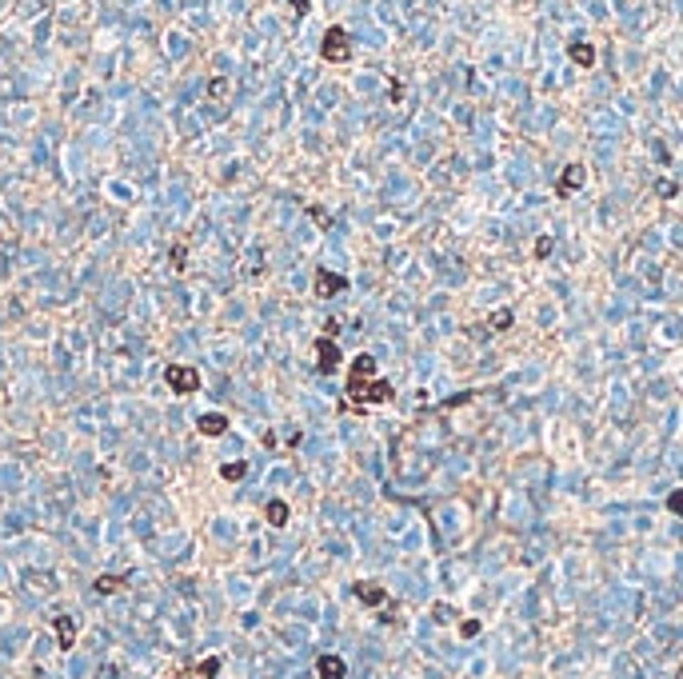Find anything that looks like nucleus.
Masks as SVG:
<instances>
[{
	"mask_svg": "<svg viewBox=\"0 0 683 679\" xmlns=\"http://www.w3.org/2000/svg\"><path fill=\"white\" fill-rule=\"evenodd\" d=\"M372 376H376V360L372 356H356L352 360V372H348V400L356 407H360V395H364V388L372 383Z\"/></svg>",
	"mask_w": 683,
	"mask_h": 679,
	"instance_id": "obj_1",
	"label": "nucleus"
},
{
	"mask_svg": "<svg viewBox=\"0 0 683 679\" xmlns=\"http://www.w3.org/2000/svg\"><path fill=\"white\" fill-rule=\"evenodd\" d=\"M320 56L328 64H344L352 56V40H348V32L340 25H332L328 32H324V44H320Z\"/></svg>",
	"mask_w": 683,
	"mask_h": 679,
	"instance_id": "obj_2",
	"label": "nucleus"
},
{
	"mask_svg": "<svg viewBox=\"0 0 683 679\" xmlns=\"http://www.w3.org/2000/svg\"><path fill=\"white\" fill-rule=\"evenodd\" d=\"M164 380H168V388L180 395H192L200 392V372L196 368H184V364H172V368L164 372Z\"/></svg>",
	"mask_w": 683,
	"mask_h": 679,
	"instance_id": "obj_3",
	"label": "nucleus"
},
{
	"mask_svg": "<svg viewBox=\"0 0 683 679\" xmlns=\"http://www.w3.org/2000/svg\"><path fill=\"white\" fill-rule=\"evenodd\" d=\"M340 292H348V280L344 276H336V272H328V268H320L316 272V296H340Z\"/></svg>",
	"mask_w": 683,
	"mask_h": 679,
	"instance_id": "obj_4",
	"label": "nucleus"
},
{
	"mask_svg": "<svg viewBox=\"0 0 683 679\" xmlns=\"http://www.w3.org/2000/svg\"><path fill=\"white\" fill-rule=\"evenodd\" d=\"M316 368L320 372L340 368V348L332 344V336H320V340H316Z\"/></svg>",
	"mask_w": 683,
	"mask_h": 679,
	"instance_id": "obj_5",
	"label": "nucleus"
},
{
	"mask_svg": "<svg viewBox=\"0 0 683 679\" xmlns=\"http://www.w3.org/2000/svg\"><path fill=\"white\" fill-rule=\"evenodd\" d=\"M584 180H587V168H584V164H568V168H563V176H559V184H556V196H572L575 188H584Z\"/></svg>",
	"mask_w": 683,
	"mask_h": 679,
	"instance_id": "obj_6",
	"label": "nucleus"
},
{
	"mask_svg": "<svg viewBox=\"0 0 683 679\" xmlns=\"http://www.w3.org/2000/svg\"><path fill=\"white\" fill-rule=\"evenodd\" d=\"M316 675L320 679H344L348 675V664H344L340 655H320V659H316Z\"/></svg>",
	"mask_w": 683,
	"mask_h": 679,
	"instance_id": "obj_7",
	"label": "nucleus"
},
{
	"mask_svg": "<svg viewBox=\"0 0 683 679\" xmlns=\"http://www.w3.org/2000/svg\"><path fill=\"white\" fill-rule=\"evenodd\" d=\"M352 592H356V599L368 604V607H388V592L380 588V583H356Z\"/></svg>",
	"mask_w": 683,
	"mask_h": 679,
	"instance_id": "obj_8",
	"label": "nucleus"
},
{
	"mask_svg": "<svg viewBox=\"0 0 683 679\" xmlns=\"http://www.w3.org/2000/svg\"><path fill=\"white\" fill-rule=\"evenodd\" d=\"M220 675V655H208V659H200L192 671H180V675H172V679H216Z\"/></svg>",
	"mask_w": 683,
	"mask_h": 679,
	"instance_id": "obj_9",
	"label": "nucleus"
},
{
	"mask_svg": "<svg viewBox=\"0 0 683 679\" xmlns=\"http://www.w3.org/2000/svg\"><path fill=\"white\" fill-rule=\"evenodd\" d=\"M52 631H56V643H60V652H68L76 643V619L72 616H56L52 619Z\"/></svg>",
	"mask_w": 683,
	"mask_h": 679,
	"instance_id": "obj_10",
	"label": "nucleus"
},
{
	"mask_svg": "<svg viewBox=\"0 0 683 679\" xmlns=\"http://www.w3.org/2000/svg\"><path fill=\"white\" fill-rule=\"evenodd\" d=\"M392 395H396V388H392V383H388V380H376V383H368V388H364L360 407H364V404H388Z\"/></svg>",
	"mask_w": 683,
	"mask_h": 679,
	"instance_id": "obj_11",
	"label": "nucleus"
},
{
	"mask_svg": "<svg viewBox=\"0 0 683 679\" xmlns=\"http://www.w3.org/2000/svg\"><path fill=\"white\" fill-rule=\"evenodd\" d=\"M196 428H200V436H224L228 432V416H220V412H204L196 420Z\"/></svg>",
	"mask_w": 683,
	"mask_h": 679,
	"instance_id": "obj_12",
	"label": "nucleus"
},
{
	"mask_svg": "<svg viewBox=\"0 0 683 679\" xmlns=\"http://www.w3.org/2000/svg\"><path fill=\"white\" fill-rule=\"evenodd\" d=\"M568 56H572L580 68H592L596 64V49L587 44V40H572V49H568Z\"/></svg>",
	"mask_w": 683,
	"mask_h": 679,
	"instance_id": "obj_13",
	"label": "nucleus"
},
{
	"mask_svg": "<svg viewBox=\"0 0 683 679\" xmlns=\"http://www.w3.org/2000/svg\"><path fill=\"white\" fill-rule=\"evenodd\" d=\"M264 516H268V523H272V528H284L292 512H288V504H284V500H268V507H264Z\"/></svg>",
	"mask_w": 683,
	"mask_h": 679,
	"instance_id": "obj_14",
	"label": "nucleus"
},
{
	"mask_svg": "<svg viewBox=\"0 0 683 679\" xmlns=\"http://www.w3.org/2000/svg\"><path fill=\"white\" fill-rule=\"evenodd\" d=\"M100 595H116V592H125V576H96V583H92Z\"/></svg>",
	"mask_w": 683,
	"mask_h": 679,
	"instance_id": "obj_15",
	"label": "nucleus"
},
{
	"mask_svg": "<svg viewBox=\"0 0 683 679\" xmlns=\"http://www.w3.org/2000/svg\"><path fill=\"white\" fill-rule=\"evenodd\" d=\"M244 471H248V464H244V459H236V464H224V468H220V476H224V480H232V483H236V480H244Z\"/></svg>",
	"mask_w": 683,
	"mask_h": 679,
	"instance_id": "obj_16",
	"label": "nucleus"
},
{
	"mask_svg": "<svg viewBox=\"0 0 683 679\" xmlns=\"http://www.w3.org/2000/svg\"><path fill=\"white\" fill-rule=\"evenodd\" d=\"M508 328H511V312L504 308V312H496V316H492V332H508Z\"/></svg>",
	"mask_w": 683,
	"mask_h": 679,
	"instance_id": "obj_17",
	"label": "nucleus"
},
{
	"mask_svg": "<svg viewBox=\"0 0 683 679\" xmlns=\"http://www.w3.org/2000/svg\"><path fill=\"white\" fill-rule=\"evenodd\" d=\"M668 512H671V516H683V488L668 495Z\"/></svg>",
	"mask_w": 683,
	"mask_h": 679,
	"instance_id": "obj_18",
	"label": "nucleus"
},
{
	"mask_svg": "<svg viewBox=\"0 0 683 679\" xmlns=\"http://www.w3.org/2000/svg\"><path fill=\"white\" fill-rule=\"evenodd\" d=\"M184 260H188V248H184V244H172V268H176V272L184 268Z\"/></svg>",
	"mask_w": 683,
	"mask_h": 679,
	"instance_id": "obj_19",
	"label": "nucleus"
},
{
	"mask_svg": "<svg viewBox=\"0 0 683 679\" xmlns=\"http://www.w3.org/2000/svg\"><path fill=\"white\" fill-rule=\"evenodd\" d=\"M544 256H551V236H540L535 240V260H544Z\"/></svg>",
	"mask_w": 683,
	"mask_h": 679,
	"instance_id": "obj_20",
	"label": "nucleus"
},
{
	"mask_svg": "<svg viewBox=\"0 0 683 679\" xmlns=\"http://www.w3.org/2000/svg\"><path fill=\"white\" fill-rule=\"evenodd\" d=\"M208 96H212V100L228 96V80H212V84H208Z\"/></svg>",
	"mask_w": 683,
	"mask_h": 679,
	"instance_id": "obj_21",
	"label": "nucleus"
},
{
	"mask_svg": "<svg viewBox=\"0 0 683 679\" xmlns=\"http://www.w3.org/2000/svg\"><path fill=\"white\" fill-rule=\"evenodd\" d=\"M656 192H659L663 200H671V196H675V184H671V180H659V184H656Z\"/></svg>",
	"mask_w": 683,
	"mask_h": 679,
	"instance_id": "obj_22",
	"label": "nucleus"
},
{
	"mask_svg": "<svg viewBox=\"0 0 683 679\" xmlns=\"http://www.w3.org/2000/svg\"><path fill=\"white\" fill-rule=\"evenodd\" d=\"M460 631H464V635H480V623H475V619H464Z\"/></svg>",
	"mask_w": 683,
	"mask_h": 679,
	"instance_id": "obj_23",
	"label": "nucleus"
},
{
	"mask_svg": "<svg viewBox=\"0 0 683 679\" xmlns=\"http://www.w3.org/2000/svg\"><path fill=\"white\" fill-rule=\"evenodd\" d=\"M308 212H312V220L320 224V228H328V212H324V208H308Z\"/></svg>",
	"mask_w": 683,
	"mask_h": 679,
	"instance_id": "obj_24",
	"label": "nucleus"
},
{
	"mask_svg": "<svg viewBox=\"0 0 683 679\" xmlns=\"http://www.w3.org/2000/svg\"><path fill=\"white\" fill-rule=\"evenodd\" d=\"M388 96H392V104H396V100H404V84H392V88H388Z\"/></svg>",
	"mask_w": 683,
	"mask_h": 679,
	"instance_id": "obj_25",
	"label": "nucleus"
},
{
	"mask_svg": "<svg viewBox=\"0 0 683 679\" xmlns=\"http://www.w3.org/2000/svg\"><path fill=\"white\" fill-rule=\"evenodd\" d=\"M292 8H296V16H304L308 13V0H292Z\"/></svg>",
	"mask_w": 683,
	"mask_h": 679,
	"instance_id": "obj_26",
	"label": "nucleus"
}]
</instances>
